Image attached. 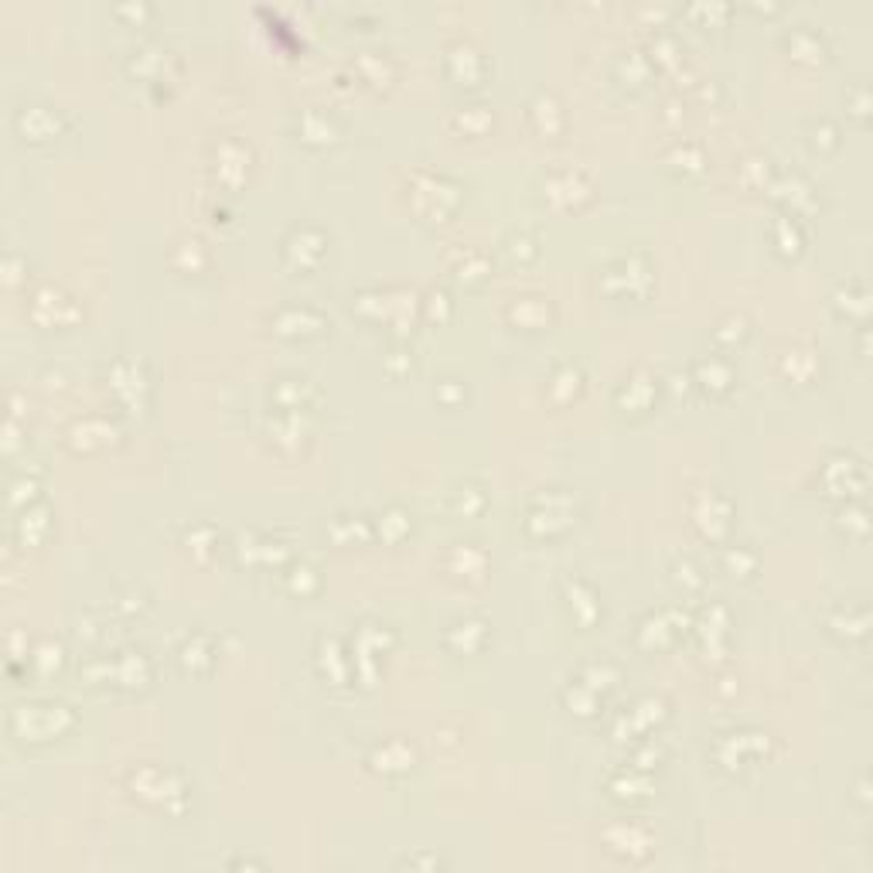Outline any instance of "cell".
<instances>
[{"mask_svg": "<svg viewBox=\"0 0 873 873\" xmlns=\"http://www.w3.org/2000/svg\"><path fill=\"white\" fill-rule=\"evenodd\" d=\"M76 727V713L69 703L35 696V700H18L7 710V734L21 744H48L65 737Z\"/></svg>", "mask_w": 873, "mask_h": 873, "instance_id": "cell-1", "label": "cell"}, {"mask_svg": "<svg viewBox=\"0 0 873 873\" xmlns=\"http://www.w3.org/2000/svg\"><path fill=\"white\" fill-rule=\"evenodd\" d=\"M573 515H577V505L567 488H543L526 509V532L546 539L560 536L563 529L573 526Z\"/></svg>", "mask_w": 873, "mask_h": 873, "instance_id": "cell-2", "label": "cell"}, {"mask_svg": "<svg viewBox=\"0 0 873 873\" xmlns=\"http://www.w3.org/2000/svg\"><path fill=\"white\" fill-rule=\"evenodd\" d=\"M86 676L93 683H106V686H116V689H140L151 683V662H147L144 652H113V655H103V659H93L86 662Z\"/></svg>", "mask_w": 873, "mask_h": 873, "instance_id": "cell-3", "label": "cell"}, {"mask_svg": "<svg viewBox=\"0 0 873 873\" xmlns=\"http://www.w3.org/2000/svg\"><path fill=\"white\" fill-rule=\"evenodd\" d=\"M178 55L171 48L157 45V41H140L127 52V72L144 82H161L168 79V69L178 72Z\"/></svg>", "mask_w": 873, "mask_h": 873, "instance_id": "cell-4", "label": "cell"}, {"mask_svg": "<svg viewBox=\"0 0 873 873\" xmlns=\"http://www.w3.org/2000/svg\"><path fill=\"white\" fill-rule=\"evenodd\" d=\"M444 69L447 76H454L457 82H464V86H475V82L485 79L488 58L471 38H454L444 45Z\"/></svg>", "mask_w": 873, "mask_h": 873, "instance_id": "cell-5", "label": "cell"}, {"mask_svg": "<svg viewBox=\"0 0 873 873\" xmlns=\"http://www.w3.org/2000/svg\"><path fill=\"white\" fill-rule=\"evenodd\" d=\"M324 246H328V239H324L321 229L314 226H297L287 232L284 246H280V256H284L287 266H294V270H314L321 260H324Z\"/></svg>", "mask_w": 873, "mask_h": 873, "instance_id": "cell-6", "label": "cell"}, {"mask_svg": "<svg viewBox=\"0 0 873 873\" xmlns=\"http://www.w3.org/2000/svg\"><path fill=\"white\" fill-rule=\"evenodd\" d=\"M14 130L24 140H52L65 130V116L52 103H21L14 110Z\"/></svg>", "mask_w": 873, "mask_h": 873, "instance_id": "cell-7", "label": "cell"}, {"mask_svg": "<svg viewBox=\"0 0 873 873\" xmlns=\"http://www.w3.org/2000/svg\"><path fill=\"white\" fill-rule=\"evenodd\" d=\"M822 485L829 488L833 495H853V492H863L867 485V471H863V461L846 451L839 454H829L826 464H822Z\"/></svg>", "mask_w": 873, "mask_h": 873, "instance_id": "cell-8", "label": "cell"}, {"mask_svg": "<svg viewBox=\"0 0 873 873\" xmlns=\"http://www.w3.org/2000/svg\"><path fill=\"white\" fill-rule=\"evenodd\" d=\"M689 509H693V522L700 526L703 536L713 539L730 526V512H734L730 509V498L720 495V488H696Z\"/></svg>", "mask_w": 873, "mask_h": 873, "instance_id": "cell-9", "label": "cell"}, {"mask_svg": "<svg viewBox=\"0 0 873 873\" xmlns=\"http://www.w3.org/2000/svg\"><path fill=\"white\" fill-rule=\"evenodd\" d=\"M648 280H652V273H648L642 253H625L604 266V287L618 290V294H638L648 287Z\"/></svg>", "mask_w": 873, "mask_h": 873, "instance_id": "cell-10", "label": "cell"}, {"mask_svg": "<svg viewBox=\"0 0 873 873\" xmlns=\"http://www.w3.org/2000/svg\"><path fill=\"white\" fill-rule=\"evenodd\" d=\"M76 311H79L76 301L55 284H45L31 294V318L38 324H65L76 318Z\"/></svg>", "mask_w": 873, "mask_h": 873, "instance_id": "cell-11", "label": "cell"}, {"mask_svg": "<svg viewBox=\"0 0 873 873\" xmlns=\"http://www.w3.org/2000/svg\"><path fill=\"white\" fill-rule=\"evenodd\" d=\"M324 328H328V318H324L321 311H314V307L287 304L270 318V331H277V335L284 338H297V335L307 338V335H318Z\"/></svg>", "mask_w": 873, "mask_h": 873, "instance_id": "cell-12", "label": "cell"}, {"mask_svg": "<svg viewBox=\"0 0 873 873\" xmlns=\"http://www.w3.org/2000/svg\"><path fill=\"white\" fill-rule=\"evenodd\" d=\"M342 137V123H338L335 113L321 110V106H311L297 116V140L307 147H328Z\"/></svg>", "mask_w": 873, "mask_h": 873, "instance_id": "cell-13", "label": "cell"}, {"mask_svg": "<svg viewBox=\"0 0 873 873\" xmlns=\"http://www.w3.org/2000/svg\"><path fill=\"white\" fill-rule=\"evenodd\" d=\"M655 393H659V379L638 369V372H631L618 389H614V403H618L625 413H645L648 406H652Z\"/></svg>", "mask_w": 873, "mask_h": 873, "instance_id": "cell-14", "label": "cell"}, {"mask_svg": "<svg viewBox=\"0 0 873 873\" xmlns=\"http://www.w3.org/2000/svg\"><path fill=\"white\" fill-rule=\"evenodd\" d=\"M761 747H768V734H761V730H730V734H720L713 754H717V761L723 764H734V761H747L751 754H758Z\"/></svg>", "mask_w": 873, "mask_h": 873, "instance_id": "cell-15", "label": "cell"}, {"mask_svg": "<svg viewBox=\"0 0 873 873\" xmlns=\"http://www.w3.org/2000/svg\"><path fill=\"white\" fill-rule=\"evenodd\" d=\"M686 625H689L686 614L679 618V611H655V614H648L642 625H638V638L652 635V642H645V648H665V645H672L679 635H683Z\"/></svg>", "mask_w": 873, "mask_h": 873, "instance_id": "cell-16", "label": "cell"}, {"mask_svg": "<svg viewBox=\"0 0 873 873\" xmlns=\"http://www.w3.org/2000/svg\"><path fill=\"white\" fill-rule=\"evenodd\" d=\"M785 48H788V55L798 58V62H822V58L829 55L826 35H822L819 28H812V24H795V28L785 35Z\"/></svg>", "mask_w": 873, "mask_h": 873, "instance_id": "cell-17", "label": "cell"}, {"mask_svg": "<svg viewBox=\"0 0 873 873\" xmlns=\"http://www.w3.org/2000/svg\"><path fill=\"white\" fill-rule=\"evenodd\" d=\"M590 195V178L584 171H556L546 181V198L556 205H577Z\"/></svg>", "mask_w": 873, "mask_h": 873, "instance_id": "cell-18", "label": "cell"}, {"mask_svg": "<svg viewBox=\"0 0 873 873\" xmlns=\"http://www.w3.org/2000/svg\"><path fill=\"white\" fill-rule=\"evenodd\" d=\"M485 638H488V625L481 618H457L444 631V645L464 655L478 652V648L485 645Z\"/></svg>", "mask_w": 873, "mask_h": 873, "instance_id": "cell-19", "label": "cell"}, {"mask_svg": "<svg viewBox=\"0 0 873 873\" xmlns=\"http://www.w3.org/2000/svg\"><path fill=\"white\" fill-rule=\"evenodd\" d=\"M529 123L543 133V137H553V133L563 127V106L550 89H539V93L529 99Z\"/></svg>", "mask_w": 873, "mask_h": 873, "instance_id": "cell-20", "label": "cell"}, {"mask_svg": "<svg viewBox=\"0 0 873 873\" xmlns=\"http://www.w3.org/2000/svg\"><path fill=\"white\" fill-rule=\"evenodd\" d=\"M48 532V509L38 502H28L24 509L14 512V522H11V536L18 539L21 546H31L38 543L41 536Z\"/></svg>", "mask_w": 873, "mask_h": 873, "instance_id": "cell-21", "label": "cell"}, {"mask_svg": "<svg viewBox=\"0 0 873 873\" xmlns=\"http://www.w3.org/2000/svg\"><path fill=\"white\" fill-rule=\"evenodd\" d=\"M693 379L700 382V389H706L710 396H720V393H727V389L734 386V369H730L727 359L710 355V359L693 362Z\"/></svg>", "mask_w": 873, "mask_h": 873, "instance_id": "cell-22", "label": "cell"}, {"mask_svg": "<svg viewBox=\"0 0 873 873\" xmlns=\"http://www.w3.org/2000/svg\"><path fill=\"white\" fill-rule=\"evenodd\" d=\"M614 72H618V79H625V86H642V82L652 79L655 62L642 48H628V52H618V58H614Z\"/></svg>", "mask_w": 873, "mask_h": 873, "instance_id": "cell-23", "label": "cell"}, {"mask_svg": "<svg viewBox=\"0 0 873 873\" xmlns=\"http://www.w3.org/2000/svg\"><path fill=\"white\" fill-rule=\"evenodd\" d=\"M444 567L457 573V577H481V570L488 567V556L475 543H454L451 553H447V560H444Z\"/></svg>", "mask_w": 873, "mask_h": 873, "instance_id": "cell-24", "label": "cell"}, {"mask_svg": "<svg viewBox=\"0 0 873 873\" xmlns=\"http://www.w3.org/2000/svg\"><path fill=\"white\" fill-rule=\"evenodd\" d=\"M369 764H372V768H379V771H386V775H396V771H410L413 768V744L399 741V737H396V741L379 744L376 751H372Z\"/></svg>", "mask_w": 873, "mask_h": 873, "instance_id": "cell-25", "label": "cell"}, {"mask_svg": "<svg viewBox=\"0 0 873 873\" xmlns=\"http://www.w3.org/2000/svg\"><path fill=\"white\" fill-rule=\"evenodd\" d=\"M116 434V427L106 417H82L69 427V440L76 447H96V444H110Z\"/></svg>", "mask_w": 873, "mask_h": 873, "instance_id": "cell-26", "label": "cell"}, {"mask_svg": "<svg viewBox=\"0 0 873 873\" xmlns=\"http://www.w3.org/2000/svg\"><path fill=\"white\" fill-rule=\"evenodd\" d=\"M352 65H355V72H359L365 82H376V86H382V82H389V79L396 76L393 55H389V52H376V48H372V52H359Z\"/></svg>", "mask_w": 873, "mask_h": 873, "instance_id": "cell-27", "label": "cell"}, {"mask_svg": "<svg viewBox=\"0 0 873 873\" xmlns=\"http://www.w3.org/2000/svg\"><path fill=\"white\" fill-rule=\"evenodd\" d=\"M662 717V700H655V696H645V700H638L635 706H631V713H625V720L618 723V734H642V730H648L652 723H659Z\"/></svg>", "mask_w": 873, "mask_h": 873, "instance_id": "cell-28", "label": "cell"}, {"mask_svg": "<svg viewBox=\"0 0 873 873\" xmlns=\"http://www.w3.org/2000/svg\"><path fill=\"white\" fill-rule=\"evenodd\" d=\"M509 318L515 324H522V328H536V324H543L546 318H550V301L546 297H515V301L509 304Z\"/></svg>", "mask_w": 873, "mask_h": 873, "instance_id": "cell-29", "label": "cell"}, {"mask_svg": "<svg viewBox=\"0 0 873 873\" xmlns=\"http://www.w3.org/2000/svg\"><path fill=\"white\" fill-rule=\"evenodd\" d=\"M683 14L696 28H720L730 18V4H723V0H693V4H686Z\"/></svg>", "mask_w": 873, "mask_h": 873, "instance_id": "cell-30", "label": "cell"}, {"mask_svg": "<svg viewBox=\"0 0 873 873\" xmlns=\"http://www.w3.org/2000/svg\"><path fill=\"white\" fill-rule=\"evenodd\" d=\"M771 239H775V246L781 249V253H798L805 243L802 226H798V215H778V219L771 222Z\"/></svg>", "mask_w": 873, "mask_h": 873, "instance_id": "cell-31", "label": "cell"}, {"mask_svg": "<svg viewBox=\"0 0 873 873\" xmlns=\"http://www.w3.org/2000/svg\"><path fill=\"white\" fill-rule=\"evenodd\" d=\"M178 659L185 669H205V665H212L215 659V648H212V638L209 635H191L185 638V645L178 648Z\"/></svg>", "mask_w": 873, "mask_h": 873, "instance_id": "cell-32", "label": "cell"}, {"mask_svg": "<svg viewBox=\"0 0 873 873\" xmlns=\"http://www.w3.org/2000/svg\"><path fill=\"white\" fill-rule=\"evenodd\" d=\"M563 587H567L573 618L584 621V625H590V621L601 618V601H597V594H594V590H590V584H584V580H577V590H580V594H573V587H570V584H563Z\"/></svg>", "mask_w": 873, "mask_h": 873, "instance_id": "cell-33", "label": "cell"}, {"mask_svg": "<svg viewBox=\"0 0 873 873\" xmlns=\"http://www.w3.org/2000/svg\"><path fill=\"white\" fill-rule=\"evenodd\" d=\"M580 382H584V376H580V369H577V365H573V362H560V365H556V369H553V376H550V386H546V389H550V396H553L556 389L563 386V393H560V403H567L570 396H577V393H580Z\"/></svg>", "mask_w": 873, "mask_h": 873, "instance_id": "cell-34", "label": "cell"}, {"mask_svg": "<svg viewBox=\"0 0 873 873\" xmlns=\"http://www.w3.org/2000/svg\"><path fill=\"white\" fill-rule=\"evenodd\" d=\"M62 659H65V648L58 645V642H52V638H45V642H38V645H35V652L24 655V662L38 665V672H45V676H52L58 665H62Z\"/></svg>", "mask_w": 873, "mask_h": 873, "instance_id": "cell-35", "label": "cell"}, {"mask_svg": "<svg viewBox=\"0 0 873 873\" xmlns=\"http://www.w3.org/2000/svg\"><path fill=\"white\" fill-rule=\"evenodd\" d=\"M284 580H287V587L294 590V594H311V590H318V584H321V577H318V570L311 567V563H294V567H290L287 573H284Z\"/></svg>", "mask_w": 873, "mask_h": 873, "instance_id": "cell-36", "label": "cell"}, {"mask_svg": "<svg viewBox=\"0 0 873 873\" xmlns=\"http://www.w3.org/2000/svg\"><path fill=\"white\" fill-rule=\"evenodd\" d=\"M669 164H676L679 171H700L703 168V151L696 144H676L669 154Z\"/></svg>", "mask_w": 873, "mask_h": 873, "instance_id": "cell-37", "label": "cell"}, {"mask_svg": "<svg viewBox=\"0 0 873 873\" xmlns=\"http://www.w3.org/2000/svg\"><path fill=\"white\" fill-rule=\"evenodd\" d=\"M151 4H144V0H133V4H116L113 7V18H127L130 21V28H140V24L144 21H151Z\"/></svg>", "mask_w": 873, "mask_h": 873, "instance_id": "cell-38", "label": "cell"}, {"mask_svg": "<svg viewBox=\"0 0 873 873\" xmlns=\"http://www.w3.org/2000/svg\"><path fill=\"white\" fill-rule=\"evenodd\" d=\"M727 567L734 573H741V577H747V573L758 567V556L747 550V546H730V550H727Z\"/></svg>", "mask_w": 873, "mask_h": 873, "instance_id": "cell-39", "label": "cell"}]
</instances>
